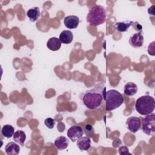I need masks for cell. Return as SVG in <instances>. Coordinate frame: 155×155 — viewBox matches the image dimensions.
Here are the masks:
<instances>
[{
  "label": "cell",
  "mask_w": 155,
  "mask_h": 155,
  "mask_svg": "<svg viewBox=\"0 0 155 155\" xmlns=\"http://www.w3.org/2000/svg\"><path fill=\"white\" fill-rule=\"evenodd\" d=\"M19 151L20 147L15 142H10L5 147V152L7 155H17Z\"/></svg>",
  "instance_id": "30bf717a"
},
{
  "label": "cell",
  "mask_w": 155,
  "mask_h": 155,
  "mask_svg": "<svg viewBox=\"0 0 155 155\" xmlns=\"http://www.w3.org/2000/svg\"><path fill=\"white\" fill-rule=\"evenodd\" d=\"M133 23V22L130 21L117 22L114 24V27L115 29L119 32H125L128 31L129 27L132 25Z\"/></svg>",
  "instance_id": "e0dca14e"
},
{
  "label": "cell",
  "mask_w": 155,
  "mask_h": 155,
  "mask_svg": "<svg viewBox=\"0 0 155 155\" xmlns=\"http://www.w3.org/2000/svg\"><path fill=\"white\" fill-rule=\"evenodd\" d=\"M118 150H119V153L120 154H130L128 148L125 146H121L120 147H119Z\"/></svg>",
  "instance_id": "7402d4cb"
},
{
  "label": "cell",
  "mask_w": 155,
  "mask_h": 155,
  "mask_svg": "<svg viewBox=\"0 0 155 155\" xmlns=\"http://www.w3.org/2000/svg\"><path fill=\"white\" fill-rule=\"evenodd\" d=\"M125 124L128 130L133 133L137 132L140 130L141 126L140 119L135 116L128 117Z\"/></svg>",
  "instance_id": "52a82bcc"
},
{
  "label": "cell",
  "mask_w": 155,
  "mask_h": 155,
  "mask_svg": "<svg viewBox=\"0 0 155 155\" xmlns=\"http://www.w3.org/2000/svg\"><path fill=\"white\" fill-rule=\"evenodd\" d=\"M57 128L58 129V130H59L60 132L64 131V130L65 128V127L64 124H63L62 122H59V124H58Z\"/></svg>",
  "instance_id": "603a6c76"
},
{
  "label": "cell",
  "mask_w": 155,
  "mask_h": 155,
  "mask_svg": "<svg viewBox=\"0 0 155 155\" xmlns=\"http://www.w3.org/2000/svg\"><path fill=\"white\" fill-rule=\"evenodd\" d=\"M54 143L58 150H63L68 147L69 140L65 136H59L55 139Z\"/></svg>",
  "instance_id": "7c38bea8"
},
{
  "label": "cell",
  "mask_w": 155,
  "mask_h": 155,
  "mask_svg": "<svg viewBox=\"0 0 155 155\" xmlns=\"http://www.w3.org/2000/svg\"><path fill=\"white\" fill-rule=\"evenodd\" d=\"M79 23V18L77 16L70 15L65 17L64 24L65 26L70 29H73L78 27Z\"/></svg>",
  "instance_id": "9c48e42d"
},
{
  "label": "cell",
  "mask_w": 155,
  "mask_h": 155,
  "mask_svg": "<svg viewBox=\"0 0 155 155\" xmlns=\"http://www.w3.org/2000/svg\"><path fill=\"white\" fill-rule=\"evenodd\" d=\"M13 140L15 142L18 144L23 146L26 139V134L25 133L21 130H18L15 132L13 136Z\"/></svg>",
  "instance_id": "ac0fdd59"
},
{
  "label": "cell",
  "mask_w": 155,
  "mask_h": 155,
  "mask_svg": "<svg viewBox=\"0 0 155 155\" xmlns=\"http://www.w3.org/2000/svg\"><path fill=\"white\" fill-rule=\"evenodd\" d=\"M129 44L133 47H141L143 44V36L142 32L134 33L130 38Z\"/></svg>",
  "instance_id": "ba28073f"
},
{
  "label": "cell",
  "mask_w": 155,
  "mask_h": 155,
  "mask_svg": "<svg viewBox=\"0 0 155 155\" xmlns=\"http://www.w3.org/2000/svg\"><path fill=\"white\" fill-rule=\"evenodd\" d=\"M142 131L143 132L148 135L153 136L155 133V114L151 113L142 119Z\"/></svg>",
  "instance_id": "5b68a950"
},
{
  "label": "cell",
  "mask_w": 155,
  "mask_h": 155,
  "mask_svg": "<svg viewBox=\"0 0 155 155\" xmlns=\"http://www.w3.org/2000/svg\"><path fill=\"white\" fill-rule=\"evenodd\" d=\"M27 16L31 22H35L40 18L41 12L39 8L38 7H34L30 8L27 12Z\"/></svg>",
  "instance_id": "5bb4252c"
},
{
  "label": "cell",
  "mask_w": 155,
  "mask_h": 155,
  "mask_svg": "<svg viewBox=\"0 0 155 155\" xmlns=\"http://www.w3.org/2000/svg\"><path fill=\"white\" fill-rule=\"evenodd\" d=\"M88 24L93 27L99 26L105 22L106 13L104 7L100 5H96L89 9L86 17Z\"/></svg>",
  "instance_id": "7a4b0ae2"
},
{
  "label": "cell",
  "mask_w": 155,
  "mask_h": 155,
  "mask_svg": "<svg viewBox=\"0 0 155 155\" xmlns=\"http://www.w3.org/2000/svg\"><path fill=\"white\" fill-rule=\"evenodd\" d=\"M59 39L61 43L65 44H70L73 39V33L70 30H64L60 33Z\"/></svg>",
  "instance_id": "9a60e30c"
},
{
  "label": "cell",
  "mask_w": 155,
  "mask_h": 155,
  "mask_svg": "<svg viewBox=\"0 0 155 155\" xmlns=\"http://www.w3.org/2000/svg\"><path fill=\"white\" fill-rule=\"evenodd\" d=\"M55 122H56L55 120L51 118V117H47L44 120L45 125L48 128H50V129L53 128V127L54 126V124H55Z\"/></svg>",
  "instance_id": "ffe728a7"
},
{
  "label": "cell",
  "mask_w": 155,
  "mask_h": 155,
  "mask_svg": "<svg viewBox=\"0 0 155 155\" xmlns=\"http://www.w3.org/2000/svg\"><path fill=\"white\" fill-rule=\"evenodd\" d=\"M68 137L73 142H76L84 134V130L82 128L77 125L71 126L67 133Z\"/></svg>",
  "instance_id": "8992f818"
},
{
  "label": "cell",
  "mask_w": 155,
  "mask_h": 155,
  "mask_svg": "<svg viewBox=\"0 0 155 155\" xmlns=\"http://www.w3.org/2000/svg\"><path fill=\"white\" fill-rule=\"evenodd\" d=\"M15 133V129L11 125H5L1 129V134L7 138H10Z\"/></svg>",
  "instance_id": "d6986e66"
},
{
  "label": "cell",
  "mask_w": 155,
  "mask_h": 155,
  "mask_svg": "<svg viewBox=\"0 0 155 155\" xmlns=\"http://www.w3.org/2000/svg\"><path fill=\"white\" fill-rule=\"evenodd\" d=\"M137 91V86L132 82H128L124 85V94L128 96H132L136 94Z\"/></svg>",
  "instance_id": "2e32d148"
},
{
  "label": "cell",
  "mask_w": 155,
  "mask_h": 155,
  "mask_svg": "<svg viewBox=\"0 0 155 155\" xmlns=\"http://www.w3.org/2000/svg\"><path fill=\"white\" fill-rule=\"evenodd\" d=\"M85 134L86 135L89 137H92L94 134V130L93 127L90 125L87 124L85 126Z\"/></svg>",
  "instance_id": "44dd1931"
},
{
  "label": "cell",
  "mask_w": 155,
  "mask_h": 155,
  "mask_svg": "<svg viewBox=\"0 0 155 155\" xmlns=\"http://www.w3.org/2000/svg\"><path fill=\"white\" fill-rule=\"evenodd\" d=\"M154 99L150 95L142 96L136 101V110L140 115L145 116L151 114L154 111Z\"/></svg>",
  "instance_id": "3957f363"
},
{
  "label": "cell",
  "mask_w": 155,
  "mask_h": 155,
  "mask_svg": "<svg viewBox=\"0 0 155 155\" xmlns=\"http://www.w3.org/2000/svg\"><path fill=\"white\" fill-rule=\"evenodd\" d=\"M124 101L122 94L118 91L114 89L106 91L105 106L107 111H110L119 108L122 105Z\"/></svg>",
  "instance_id": "277c9868"
},
{
  "label": "cell",
  "mask_w": 155,
  "mask_h": 155,
  "mask_svg": "<svg viewBox=\"0 0 155 155\" xmlns=\"http://www.w3.org/2000/svg\"><path fill=\"white\" fill-rule=\"evenodd\" d=\"M47 47L51 51H57L59 50L61 47V42L58 38L53 37L47 41Z\"/></svg>",
  "instance_id": "4fadbf2b"
},
{
  "label": "cell",
  "mask_w": 155,
  "mask_h": 155,
  "mask_svg": "<svg viewBox=\"0 0 155 155\" xmlns=\"http://www.w3.org/2000/svg\"><path fill=\"white\" fill-rule=\"evenodd\" d=\"M78 147L81 151H87L91 147V140L88 137H81L76 142Z\"/></svg>",
  "instance_id": "8fae6325"
},
{
  "label": "cell",
  "mask_w": 155,
  "mask_h": 155,
  "mask_svg": "<svg viewBox=\"0 0 155 155\" xmlns=\"http://www.w3.org/2000/svg\"><path fill=\"white\" fill-rule=\"evenodd\" d=\"M106 87L102 82H97L95 86L81 94L84 105L88 109L101 110L102 102L105 100Z\"/></svg>",
  "instance_id": "6da1fadb"
}]
</instances>
